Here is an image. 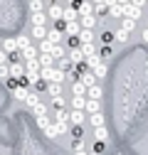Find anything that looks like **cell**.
Masks as SVG:
<instances>
[{
    "label": "cell",
    "instance_id": "39",
    "mask_svg": "<svg viewBox=\"0 0 148 155\" xmlns=\"http://www.w3.org/2000/svg\"><path fill=\"white\" fill-rule=\"evenodd\" d=\"M40 10H45L42 0H30V12H40Z\"/></svg>",
    "mask_w": 148,
    "mask_h": 155
},
{
    "label": "cell",
    "instance_id": "20",
    "mask_svg": "<svg viewBox=\"0 0 148 155\" xmlns=\"http://www.w3.org/2000/svg\"><path fill=\"white\" fill-rule=\"evenodd\" d=\"M20 57H22V62H30V59H37V47H25V49H20Z\"/></svg>",
    "mask_w": 148,
    "mask_h": 155
},
{
    "label": "cell",
    "instance_id": "14",
    "mask_svg": "<svg viewBox=\"0 0 148 155\" xmlns=\"http://www.w3.org/2000/svg\"><path fill=\"white\" fill-rule=\"evenodd\" d=\"M67 57H69V62H72V64H82V62H84V52H82L79 47H72Z\"/></svg>",
    "mask_w": 148,
    "mask_h": 155
},
{
    "label": "cell",
    "instance_id": "37",
    "mask_svg": "<svg viewBox=\"0 0 148 155\" xmlns=\"http://www.w3.org/2000/svg\"><path fill=\"white\" fill-rule=\"evenodd\" d=\"M128 40H131V32H126V30H119V32H116V42H121V45H126Z\"/></svg>",
    "mask_w": 148,
    "mask_h": 155
},
{
    "label": "cell",
    "instance_id": "13",
    "mask_svg": "<svg viewBox=\"0 0 148 155\" xmlns=\"http://www.w3.org/2000/svg\"><path fill=\"white\" fill-rule=\"evenodd\" d=\"M72 155H91V150H86L84 140H72Z\"/></svg>",
    "mask_w": 148,
    "mask_h": 155
},
{
    "label": "cell",
    "instance_id": "17",
    "mask_svg": "<svg viewBox=\"0 0 148 155\" xmlns=\"http://www.w3.org/2000/svg\"><path fill=\"white\" fill-rule=\"evenodd\" d=\"M84 111H86L89 116H91V113H99V111H101V101H96V99H86Z\"/></svg>",
    "mask_w": 148,
    "mask_h": 155
},
{
    "label": "cell",
    "instance_id": "32",
    "mask_svg": "<svg viewBox=\"0 0 148 155\" xmlns=\"http://www.w3.org/2000/svg\"><path fill=\"white\" fill-rule=\"evenodd\" d=\"M106 145L109 143H104V140H94V145H91V155H101L106 150Z\"/></svg>",
    "mask_w": 148,
    "mask_h": 155
},
{
    "label": "cell",
    "instance_id": "4",
    "mask_svg": "<svg viewBox=\"0 0 148 155\" xmlns=\"http://www.w3.org/2000/svg\"><path fill=\"white\" fill-rule=\"evenodd\" d=\"M79 81H82L84 86H94V84H96V76H94L91 69H82V71H79Z\"/></svg>",
    "mask_w": 148,
    "mask_h": 155
},
{
    "label": "cell",
    "instance_id": "30",
    "mask_svg": "<svg viewBox=\"0 0 148 155\" xmlns=\"http://www.w3.org/2000/svg\"><path fill=\"white\" fill-rule=\"evenodd\" d=\"M30 111L35 113V118H37V116H47V113H49V108H47V106H45L42 101H40V104H37V106H32Z\"/></svg>",
    "mask_w": 148,
    "mask_h": 155
},
{
    "label": "cell",
    "instance_id": "18",
    "mask_svg": "<svg viewBox=\"0 0 148 155\" xmlns=\"http://www.w3.org/2000/svg\"><path fill=\"white\" fill-rule=\"evenodd\" d=\"M94 140H104V143H109V128H106V123L94 128Z\"/></svg>",
    "mask_w": 148,
    "mask_h": 155
},
{
    "label": "cell",
    "instance_id": "27",
    "mask_svg": "<svg viewBox=\"0 0 148 155\" xmlns=\"http://www.w3.org/2000/svg\"><path fill=\"white\" fill-rule=\"evenodd\" d=\"M69 133H72V140H84V128L82 126H69Z\"/></svg>",
    "mask_w": 148,
    "mask_h": 155
},
{
    "label": "cell",
    "instance_id": "38",
    "mask_svg": "<svg viewBox=\"0 0 148 155\" xmlns=\"http://www.w3.org/2000/svg\"><path fill=\"white\" fill-rule=\"evenodd\" d=\"M52 47H54V45L45 37V40H40V47H37V52H52Z\"/></svg>",
    "mask_w": 148,
    "mask_h": 155
},
{
    "label": "cell",
    "instance_id": "6",
    "mask_svg": "<svg viewBox=\"0 0 148 155\" xmlns=\"http://www.w3.org/2000/svg\"><path fill=\"white\" fill-rule=\"evenodd\" d=\"M10 94L15 96L17 101H22V104H25V99H27V94H30V86H25V84H17V86H15V89H12Z\"/></svg>",
    "mask_w": 148,
    "mask_h": 155
},
{
    "label": "cell",
    "instance_id": "40",
    "mask_svg": "<svg viewBox=\"0 0 148 155\" xmlns=\"http://www.w3.org/2000/svg\"><path fill=\"white\" fill-rule=\"evenodd\" d=\"M17 84H20V79H12V76H5V89H8V91H12Z\"/></svg>",
    "mask_w": 148,
    "mask_h": 155
},
{
    "label": "cell",
    "instance_id": "9",
    "mask_svg": "<svg viewBox=\"0 0 148 155\" xmlns=\"http://www.w3.org/2000/svg\"><path fill=\"white\" fill-rule=\"evenodd\" d=\"M86 99H96V101H101V99H104V89H101L99 84L86 86Z\"/></svg>",
    "mask_w": 148,
    "mask_h": 155
},
{
    "label": "cell",
    "instance_id": "28",
    "mask_svg": "<svg viewBox=\"0 0 148 155\" xmlns=\"http://www.w3.org/2000/svg\"><path fill=\"white\" fill-rule=\"evenodd\" d=\"M91 71H94V76H96V79H104V76H106V62L101 59V62H99L94 69H91Z\"/></svg>",
    "mask_w": 148,
    "mask_h": 155
},
{
    "label": "cell",
    "instance_id": "3",
    "mask_svg": "<svg viewBox=\"0 0 148 155\" xmlns=\"http://www.w3.org/2000/svg\"><path fill=\"white\" fill-rule=\"evenodd\" d=\"M62 3H52L49 8H47V17H49V20H54V22H59L62 20Z\"/></svg>",
    "mask_w": 148,
    "mask_h": 155
},
{
    "label": "cell",
    "instance_id": "51",
    "mask_svg": "<svg viewBox=\"0 0 148 155\" xmlns=\"http://www.w3.org/2000/svg\"><path fill=\"white\" fill-rule=\"evenodd\" d=\"M146 3H148V0H146Z\"/></svg>",
    "mask_w": 148,
    "mask_h": 155
},
{
    "label": "cell",
    "instance_id": "46",
    "mask_svg": "<svg viewBox=\"0 0 148 155\" xmlns=\"http://www.w3.org/2000/svg\"><path fill=\"white\" fill-rule=\"evenodd\" d=\"M101 3H104V5L109 8V5H114V3H119V0H101Z\"/></svg>",
    "mask_w": 148,
    "mask_h": 155
},
{
    "label": "cell",
    "instance_id": "21",
    "mask_svg": "<svg viewBox=\"0 0 148 155\" xmlns=\"http://www.w3.org/2000/svg\"><path fill=\"white\" fill-rule=\"evenodd\" d=\"M79 25L86 27V30H91V27L96 25V15H94V12H91V15H82V17H79Z\"/></svg>",
    "mask_w": 148,
    "mask_h": 155
},
{
    "label": "cell",
    "instance_id": "5",
    "mask_svg": "<svg viewBox=\"0 0 148 155\" xmlns=\"http://www.w3.org/2000/svg\"><path fill=\"white\" fill-rule=\"evenodd\" d=\"M69 123L72 126H82L84 123V111L82 108H69Z\"/></svg>",
    "mask_w": 148,
    "mask_h": 155
},
{
    "label": "cell",
    "instance_id": "1",
    "mask_svg": "<svg viewBox=\"0 0 148 155\" xmlns=\"http://www.w3.org/2000/svg\"><path fill=\"white\" fill-rule=\"evenodd\" d=\"M8 76H12V79H22V76H25V64L22 62H10L8 64Z\"/></svg>",
    "mask_w": 148,
    "mask_h": 155
},
{
    "label": "cell",
    "instance_id": "36",
    "mask_svg": "<svg viewBox=\"0 0 148 155\" xmlns=\"http://www.w3.org/2000/svg\"><path fill=\"white\" fill-rule=\"evenodd\" d=\"M89 121H91V126H94V128H96V126H104V113H101V111H99V113H91Z\"/></svg>",
    "mask_w": 148,
    "mask_h": 155
},
{
    "label": "cell",
    "instance_id": "43",
    "mask_svg": "<svg viewBox=\"0 0 148 155\" xmlns=\"http://www.w3.org/2000/svg\"><path fill=\"white\" fill-rule=\"evenodd\" d=\"M0 64H8V52L0 47Z\"/></svg>",
    "mask_w": 148,
    "mask_h": 155
},
{
    "label": "cell",
    "instance_id": "42",
    "mask_svg": "<svg viewBox=\"0 0 148 155\" xmlns=\"http://www.w3.org/2000/svg\"><path fill=\"white\" fill-rule=\"evenodd\" d=\"M111 54H114V49H111V47H101V59H111Z\"/></svg>",
    "mask_w": 148,
    "mask_h": 155
},
{
    "label": "cell",
    "instance_id": "29",
    "mask_svg": "<svg viewBox=\"0 0 148 155\" xmlns=\"http://www.w3.org/2000/svg\"><path fill=\"white\" fill-rule=\"evenodd\" d=\"M121 30L133 32V30H136V20H131V17H121Z\"/></svg>",
    "mask_w": 148,
    "mask_h": 155
},
{
    "label": "cell",
    "instance_id": "11",
    "mask_svg": "<svg viewBox=\"0 0 148 155\" xmlns=\"http://www.w3.org/2000/svg\"><path fill=\"white\" fill-rule=\"evenodd\" d=\"M69 37H77L79 35V30H82V25H79V20H72V22H64V27H62Z\"/></svg>",
    "mask_w": 148,
    "mask_h": 155
},
{
    "label": "cell",
    "instance_id": "2",
    "mask_svg": "<svg viewBox=\"0 0 148 155\" xmlns=\"http://www.w3.org/2000/svg\"><path fill=\"white\" fill-rule=\"evenodd\" d=\"M141 12H143V8H138V5H131V3H123V17H131V20H141Z\"/></svg>",
    "mask_w": 148,
    "mask_h": 155
},
{
    "label": "cell",
    "instance_id": "15",
    "mask_svg": "<svg viewBox=\"0 0 148 155\" xmlns=\"http://www.w3.org/2000/svg\"><path fill=\"white\" fill-rule=\"evenodd\" d=\"M72 20H79V12H77V8H64L62 10V22H72Z\"/></svg>",
    "mask_w": 148,
    "mask_h": 155
},
{
    "label": "cell",
    "instance_id": "50",
    "mask_svg": "<svg viewBox=\"0 0 148 155\" xmlns=\"http://www.w3.org/2000/svg\"><path fill=\"white\" fill-rule=\"evenodd\" d=\"M72 3H74V0H72Z\"/></svg>",
    "mask_w": 148,
    "mask_h": 155
},
{
    "label": "cell",
    "instance_id": "31",
    "mask_svg": "<svg viewBox=\"0 0 148 155\" xmlns=\"http://www.w3.org/2000/svg\"><path fill=\"white\" fill-rule=\"evenodd\" d=\"M79 49L84 52V57H89V54H96V45H94V42H84V45H79Z\"/></svg>",
    "mask_w": 148,
    "mask_h": 155
},
{
    "label": "cell",
    "instance_id": "48",
    "mask_svg": "<svg viewBox=\"0 0 148 155\" xmlns=\"http://www.w3.org/2000/svg\"><path fill=\"white\" fill-rule=\"evenodd\" d=\"M52 3H64V0H52Z\"/></svg>",
    "mask_w": 148,
    "mask_h": 155
},
{
    "label": "cell",
    "instance_id": "34",
    "mask_svg": "<svg viewBox=\"0 0 148 155\" xmlns=\"http://www.w3.org/2000/svg\"><path fill=\"white\" fill-rule=\"evenodd\" d=\"M49 54H52V57H54V62H57V59H59V57H64V54H67V49H64V47H62V45H54V47H52V52H49Z\"/></svg>",
    "mask_w": 148,
    "mask_h": 155
},
{
    "label": "cell",
    "instance_id": "10",
    "mask_svg": "<svg viewBox=\"0 0 148 155\" xmlns=\"http://www.w3.org/2000/svg\"><path fill=\"white\" fill-rule=\"evenodd\" d=\"M30 37H35L37 42H40V40H45V37H47V25H32Z\"/></svg>",
    "mask_w": 148,
    "mask_h": 155
},
{
    "label": "cell",
    "instance_id": "33",
    "mask_svg": "<svg viewBox=\"0 0 148 155\" xmlns=\"http://www.w3.org/2000/svg\"><path fill=\"white\" fill-rule=\"evenodd\" d=\"M84 104H86V96H72V106L69 108H82L84 111Z\"/></svg>",
    "mask_w": 148,
    "mask_h": 155
},
{
    "label": "cell",
    "instance_id": "26",
    "mask_svg": "<svg viewBox=\"0 0 148 155\" xmlns=\"http://www.w3.org/2000/svg\"><path fill=\"white\" fill-rule=\"evenodd\" d=\"M54 64H57V69H62V71H69V69L74 67V64L69 62V57H67V54H64V57H59V59L54 62Z\"/></svg>",
    "mask_w": 148,
    "mask_h": 155
},
{
    "label": "cell",
    "instance_id": "44",
    "mask_svg": "<svg viewBox=\"0 0 148 155\" xmlns=\"http://www.w3.org/2000/svg\"><path fill=\"white\" fill-rule=\"evenodd\" d=\"M8 76V64H0V79H5Z\"/></svg>",
    "mask_w": 148,
    "mask_h": 155
},
{
    "label": "cell",
    "instance_id": "19",
    "mask_svg": "<svg viewBox=\"0 0 148 155\" xmlns=\"http://www.w3.org/2000/svg\"><path fill=\"white\" fill-rule=\"evenodd\" d=\"M30 22H32V25H47V12H45V10L30 12Z\"/></svg>",
    "mask_w": 148,
    "mask_h": 155
},
{
    "label": "cell",
    "instance_id": "7",
    "mask_svg": "<svg viewBox=\"0 0 148 155\" xmlns=\"http://www.w3.org/2000/svg\"><path fill=\"white\" fill-rule=\"evenodd\" d=\"M106 15H109V17H114V20H121V17H123V5H121V3L109 5V8H106Z\"/></svg>",
    "mask_w": 148,
    "mask_h": 155
},
{
    "label": "cell",
    "instance_id": "16",
    "mask_svg": "<svg viewBox=\"0 0 148 155\" xmlns=\"http://www.w3.org/2000/svg\"><path fill=\"white\" fill-rule=\"evenodd\" d=\"M37 62L40 67H54V57L49 52H37Z\"/></svg>",
    "mask_w": 148,
    "mask_h": 155
},
{
    "label": "cell",
    "instance_id": "23",
    "mask_svg": "<svg viewBox=\"0 0 148 155\" xmlns=\"http://www.w3.org/2000/svg\"><path fill=\"white\" fill-rule=\"evenodd\" d=\"M77 37H79V45H84V42H94V32H91V30H86V27H82Z\"/></svg>",
    "mask_w": 148,
    "mask_h": 155
},
{
    "label": "cell",
    "instance_id": "49",
    "mask_svg": "<svg viewBox=\"0 0 148 155\" xmlns=\"http://www.w3.org/2000/svg\"><path fill=\"white\" fill-rule=\"evenodd\" d=\"M91 3H94V5H96V3H101V0H91Z\"/></svg>",
    "mask_w": 148,
    "mask_h": 155
},
{
    "label": "cell",
    "instance_id": "25",
    "mask_svg": "<svg viewBox=\"0 0 148 155\" xmlns=\"http://www.w3.org/2000/svg\"><path fill=\"white\" fill-rule=\"evenodd\" d=\"M15 40H17V49H25V47H30V45H32V37H30V35H25V32H22V35H17Z\"/></svg>",
    "mask_w": 148,
    "mask_h": 155
},
{
    "label": "cell",
    "instance_id": "45",
    "mask_svg": "<svg viewBox=\"0 0 148 155\" xmlns=\"http://www.w3.org/2000/svg\"><path fill=\"white\" fill-rule=\"evenodd\" d=\"M128 3H131V5H138V8H143V5H146V0H128Z\"/></svg>",
    "mask_w": 148,
    "mask_h": 155
},
{
    "label": "cell",
    "instance_id": "22",
    "mask_svg": "<svg viewBox=\"0 0 148 155\" xmlns=\"http://www.w3.org/2000/svg\"><path fill=\"white\" fill-rule=\"evenodd\" d=\"M45 91L52 96V99H54V96H62V84H57V81H49V84L45 86Z\"/></svg>",
    "mask_w": 148,
    "mask_h": 155
},
{
    "label": "cell",
    "instance_id": "24",
    "mask_svg": "<svg viewBox=\"0 0 148 155\" xmlns=\"http://www.w3.org/2000/svg\"><path fill=\"white\" fill-rule=\"evenodd\" d=\"M72 96H86V86L77 79V81H72Z\"/></svg>",
    "mask_w": 148,
    "mask_h": 155
},
{
    "label": "cell",
    "instance_id": "8",
    "mask_svg": "<svg viewBox=\"0 0 148 155\" xmlns=\"http://www.w3.org/2000/svg\"><path fill=\"white\" fill-rule=\"evenodd\" d=\"M47 40L52 42V45H59L62 42V30L54 25V27H47Z\"/></svg>",
    "mask_w": 148,
    "mask_h": 155
},
{
    "label": "cell",
    "instance_id": "47",
    "mask_svg": "<svg viewBox=\"0 0 148 155\" xmlns=\"http://www.w3.org/2000/svg\"><path fill=\"white\" fill-rule=\"evenodd\" d=\"M143 42H146V45H148V27H146V30H143Z\"/></svg>",
    "mask_w": 148,
    "mask_h": 155
},
{
    "label": "cell",
    "instance_id": "35",
    "mask_svg": "<svg viewBox=\"0 0 148 155\" xmlns=\"http://www.w3.org/2000/svg\"><path fill=\"white\" fill-rule=\"evenodd\" d=\"M35 121H37V126H40L42 130L52 126V118H49V116H37V118H35Z\"/></svg>",
    "mask_w": 148,
    "mask_h": 155
},
{
    "label": "cell",
    "instance_id": "12",
    "mask_svg": "<svg viewBox=\"0 0 148 155\" xmlns=\"http://www.w3.org/2000/svg\"><path fill=\"white\" fill-rule=\"evenodd\" d=\"M0 47H3L8 54H12V52H17V40L15 37H5V40H0Z\"/></svg>",
    "mask_w": 148,
    "mask_h": 155
},
{
    "label": "cell",
    "instance_id": "41",
    "mask_svg": "<svg viewBox=\"0 0 148 155\" xmlns=\"http://www.w3.org/2000/svg\"><path fill=\"white\" fill-rule=\"evenodd\" d=\"M62 106H67L64 104V96H54V99H52V108H62Z\"/></svg>",
    "mask_w": 148,
    "mask_h": 155
}]
</instances>
